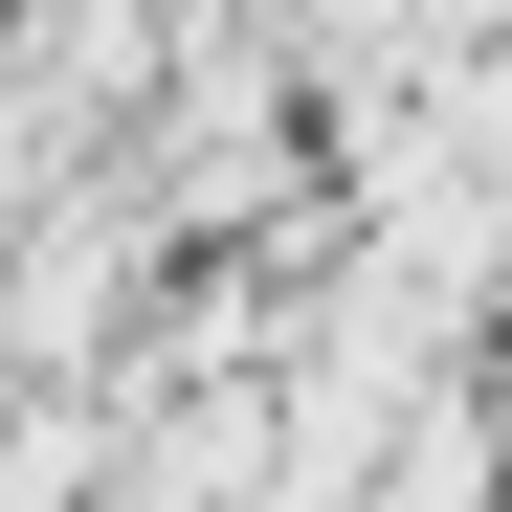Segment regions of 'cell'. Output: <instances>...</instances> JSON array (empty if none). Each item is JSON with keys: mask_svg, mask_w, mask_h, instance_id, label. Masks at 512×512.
<instances>
[{"mask_svg": "<svg viewBox=\"0 0 512 512\" xmlns=\"http://www.w3.org/2000/svg\"><path fill=\"white\" fill-rule=\"evenodd\" d=\"M379 512H490V423H423V446L379 468Z\"/></svg>", "mask_w": 512, "mask_h": 512, "instance_id": "obj_1", "label": "cell"}]
</instances>
